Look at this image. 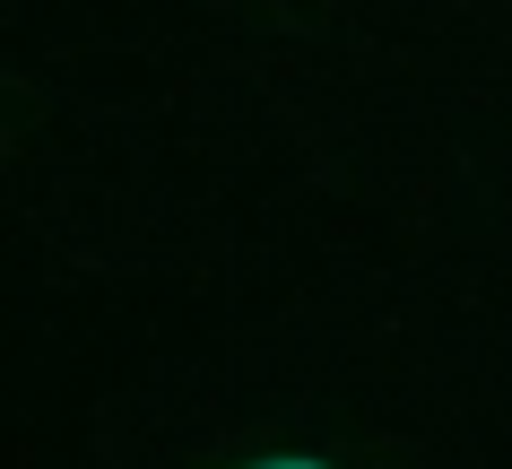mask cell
<instances>
[{
  "label": "cell",
  "instance_id": "1",
  "mask_svg": "<svg viewBox=\"0 0 512 469\" xmlns=\"http://www.w3.org/2000/svg\"><path fill=\"white\" fill-rule=\"evenodd\" d=\"M261 469H322V461H261Z\"/></svg>",
  "mask_w": 512,
  "mask_h": 469
}]
</instances>
